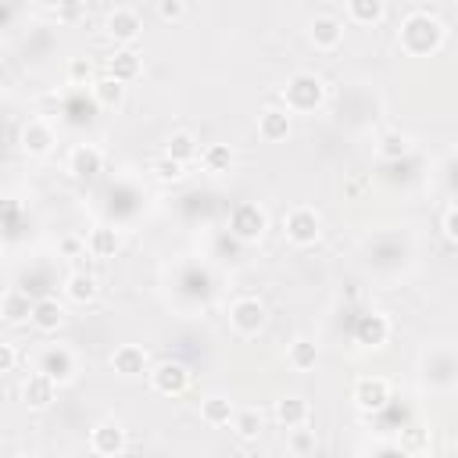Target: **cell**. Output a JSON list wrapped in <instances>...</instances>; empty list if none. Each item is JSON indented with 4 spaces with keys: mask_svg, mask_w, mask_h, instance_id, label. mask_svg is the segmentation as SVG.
<instances>
[{
    "mask_svg": "<svg viewBox=\"0 0 458 458\" xmlns=\"http://www.w3.org/2000/svg\"><path fill=\"white\" fill-rule=\"evenodd\" d=\"M165 154H168V157H175V161H182V165H190V161H197V157H200V143H197V136H193V132L179 129V132H172V136H168Z\"/></svg>",
    "mask_w": 458,
    "mask_h": 458,
    "instance_id": "cell-21",
    "label": "cell"
},
{
    "mask_svg": "<svg viewBox=\"0 0 458 458\" xmlns=\"http://www.w3.org/2000/svg\"><path fill=\"white\" fill-rule=\"evenodd\" d=\"M286 433H290V440H286V451L290 454H311V451H318V437L311 429L297 426V429H286Z\"/></svg>",
    "mask_w": 458,
    "mask_h": 458,
    "instance_id": "cell-31",
    "label": "cell"
},
{
    "mask_svg": "<svg viewBox=\"0 0 458 458\" xmlns=\"http://www.w3.org/2000/svg\"><path fill=\"white\" fill-rule=\"evenodd\" d=\"M200 165H204V172H211V175L229 172V168H233V147H229V143H211V147H204V150H200Z\"/></svg>",
    "mask_w": 458,
    "mask_h": 458,
    "instance_id": "cell-27",
    "label": "cell"
},
{
    "mask_svg": "<svg viewBox=\"0 0 458 458\" xmlns=\"http://www.w3.org/2000/svg\"><path fill=\"white\" fill-rule=\"evenodd\" d=\"M233 433L240 437V440H254L258 433H261V411L258 408H243V411H236L233 415Z\"/></svg>",
    "mask_w": 458,
    "mask_h": 458,
    "instance_id": "cell-30",
    "label": "cell"
},
{
    "mask_svg": "<svg viewBox=\"0 0 458 458\" xmlns=\"http://www.w3.org/2000/svg\"><path fill=\"white\" fill-rule=\"evenodd\" d=\"M100 168H104V154H100L93 143H79V147L68 154V172H72L75 179H93Z\"/></svg>",
    "mask_w": 458,
    "mask_h": 458,
    "instance_id": "cell-17",
    "label": "cell"
},
{
    "mask_svg": "<svg viewBox=\"0 0 458 458\" xmlns=\"http://www.w3.org/2000/svg\"><path fill=\"white\" fill-rule=\"evenodd\" d=\"M268 229V215L254 204V200H243L229 211V233L240 240V243H258Z\"/></svg>",
    "mask_w": 458,
    "mask_h": 458,
    "instance_id": "cell-4",
    "label": "cell"
},
{
    "mask_svg": "<svg viewBox=\"0 0 458 458\" xmlns=\"http://www.w3.org/2000/svg\"><path fill=\"white\" fill-rule=\"evenodd\" d=\"M404 154H408V136H404V132H383V140H379V157L397 161V157H404Z\"/></svg>",
    "mask_w": 458,
    "mask_h": 458,
    "instance_id": "cell-32",
    "label": "cell"
},
{
    "mask_svg": "<svg viewBox=\"0 0 458 458\" xmlns=\"http://www.w3.org/2000/svg\"><path fill=\"white\" fill-rule=\"evenodd\" d=\"M54 143H57V136H54L50 122H43V118L25 122V129H21V150H25V154L43 157V154H50V150H54Z\"/></svg>",
    "mask_w": 458,
    "mask_h": 458,
    "instance_id": "cell-12",
    "label": "cell"
},
{
    "mask_svg": "<svg viewBox=\"0 0 458 458\" xmlns=\"http://www.w3.org/2000/svg\"><path fill=\"white\" fill-rule=\"evenodd\" d=\"M89 451H93V454H104V458L122 454V451H125V429H122V422H118V419L97 422L93 433H89Z\"/></svg>",
    "mask_w": 458,
    "mask_h": 458,
    "instance_id": "cell-7",
    "label": "cell"
},
{
    "mask_svg": "<svg viewBox=\"0 0 458 458\" xmlns=\"http://www.w3.org/2000/svg\"><path fill=\"white\" fill-rule=\"evenodd\" d=\"M290 107H265L261 114H258V132H261V140H268V143H279V140H286L290 136Z\"/></svg>",
    "mask_w": 458,
    "mask_h": 458,
    "instance_id": "cell-16",
    "label": "cell"
},
{
    "mask_svg": "<svg viewBox=\"0 0 458 458\" xmlns=\"http://www.w3.org/2000/svg\"><path fill=\"white\" fill-rule=\"evenodd\" d=\"M308 415H311V408H308V401H304V397H297V394H290V397L276 401V422H279L283 429H297V426H304V422H308Z\"/></svg>",
    "mask_w": 458,
    "mask_h": 458,
    "instance_id": "cell-20",
    "label": "cell"
},
{
    "mask_svg": "<svg viewBox=\"0 0 458 458\" xmlns=\"http://www.w3.org/2000/svg\"><path fill=\"white\" fill-rule=\"evenodd\" d=\"M79 11H82V4H79V0H57L54 18H57V21H75V18H79Z\"/></svg>",
    "mask_w": 458,
    "mask_h": 458,
    "instance_id": "cell-36",
    "label": "cell"
},
{
    "mask_svg": "<svg viewBox=\"0 0 458 458\" xmlns=\"http://www.w3.org/2000/svg\"><path fill=\"white\" fill-rule=\"evenodd\" d=\"M386 14V0H347V18L354 25H376Z\"/></svg>",
    "mask_w": 458,
    "mask_h": 458,
    "instance_id": "cell-26",
    "label": "cell"
},
{
    "mask_svg": "<svg viewBox=\"0 0 458 458\" xmlns=\"http://www.w3.org/2000/svg\"><path fill=\"white\" fill-rule=\"evenodd\" d=\"M32 304L36 301H29V293L25 290H7L4 293V322L7 326H18V322H25V318H32Z\"/></svg>",
    "mask_w": 458,
    "mask_h": 458,
    "instance_id": "cell-24",
    "label": "cell"
},
{
    "mask_svg": "<svg viewBox=\"0 0 458 458\" xmlns=\"http://www.w3.org/2000/svg\"><path fill=\"white\" fill-rule=\"evenodd\" d=\"M39 333H57L61 329V322H64V308L54 301V297H39L36 304H32V318H29Z\"/></svg>",
    "mask_w": 458,
    "mask_h": 458,
    "instance_id": "cell-19",
    "label": "cell"
},
{
    "mask_svg": "<svg viewBox=\"0 0 458 458\" xmlns=\"http://www.w3.org/2000/svg\"><path fill=\"white\" fill-rule=\"evenodd\" d=\"M154 175L161 179V182H179L182 175H186V165L182 161H175V157H161V161H154Z\"/></svg>",
    "mask_w": 458,
    "mask_h": 458,
    "instance_id": "cell-33",
    "label": "cell"
},
{
    "mask_svg": "<svg viewBox=\"0 0 458 458\" xmlns=\"http://www.w3.org/2000/svg\"><path fill=\"white\" fill-rule=\"evenodd\" d=\"M322 100H326V82L315 72H293L286 79V86H283V104L293 114L315 111V107H322Z\"/></svg>",
    "mask_w": 458,
    "mask_h": 458,
    "instance_id": "cell-2",
    "label": "cell"
},
{
    "mask_svg": "<svg viewBox=\"0 0 458 458\" xmlns=\"http://www.w3.org/2000/svg\"><path fill=\"white\" fill-rule=\"evenodd\" d=\"M444 236H447L451 243H458V204L444 215Z\"/></svg>",
    "mask_w": 458,
    "mask_h": 458,
    "instance_id": "cell-37",
    "label": "cell"
},
{
    "mask_svg": "<svg viewBox=\"0 0 458 458\" xmlns=\"http://www.w3.org/2000/svg\"><path fill=\"white\" fill-rule=\"evenodd\" d=\"M64 293H68V301H75V304H89V301L97 297V279H93L89 272H72L68 283H64Z\"/></svg>",
    "mask_w": 458,
    "mask_h": 458,
    "instance_id": "cell-28",
    "label": "cell"
},
{
    "mask_svg": "<svg viewBox=\"0 0 458 458\" xmlns=\"http://www.w3.org/2000/svg\"><path fill=\"white\" fill-rule=\"evenodd\" d=\"M283 233H286V240H290L293 247H311V243L322 236V218H318L315 208L297 204V208L286 211V218H283Z\"/></svg>",
    "mask_w": 458,
    "mask_h": 458,
    "instance_id": "cell-3",
    "label": "cell"
},
{
    "mask_svg": "<svg viewBox=\"0 0 458 458\" xmlns=\"http://www.w3.org/2000/svg\"><path fill=\"white\" fill-rule=\"evenodd\" d=\"M14 361H18L14 344H0V372H11V369H14Z\"/></svg>",
    "mask_w": 458,
    "mask_h": 458,
    "instance_id": "cell-38",
    "label": "cell"
},
{
    "mask_svg": "<svg viewBox=\"0 0 458 458\" xmlns=\"http://www.w3.org/2000/svg\"><path fill=\"white\" fill-rule=\"evenodd\" d=\"M89 89H93V100H97L100 107H118V104L125 100V82H118L114 75H100V79H93Z\"/></svg>",
    "mask_w": 458,
    "mask_h": 458,
    "instance_id": "cell-23",
    "label": "cell"
},
{
    "mask_svg": "<svg viewBox=\"0 0 458 458\" xmlns=\"http://www.w3.org/2000/svg\"><path fill=\"white\" fill-rule=\"evenodd\" d=\"M265 322H268V315H265V304H261L258 297H240V301L229 304V326H233L240 336L261 333Z\"/></svg>",
    "mask_w": 458,
    "mask_h": 458,
    "instance_id": "cell-5",
    "label": "cell"
},
{
    "mask_svg": "<svg viewBox=\"0 0 458 458\" xmlns=\"http://www.w3.org/2000/svg\"><path fill=\"white\" fill-rule=\"evenodd\" d=\"M444 36H447L444 21L437 14H429V11H411L401 21V29H397V43H401V50L408 57H429V54H437L444 47Z\"/></svg>",
    "mask_w": 458,
    "mask_h": 458,
    "instance_id": "cell-1",
    "label": "cell"
},
{
    "mask_svg": "<svg viewBox=\"0 0 458 458\" xmlns=\"http://www.w3.org/2000/svg\"><path fill=\"white\" fill-rule=\"evenodd\" d=\"M186 4L182 0H157V18L161 21H182Z\"/></svg>",
    "mask_w": 458,
    "mask_h": 458,
    "instance_id": "cell-35",
    "label": "cell"
},
{
    "mask_svg": "<svg viewBox=\"0 0 458 458\" xmlns=\"http://www.w3.org/2000/svg\"><path fill=\"white\" fill-rule=\"evenodd\" d=\"M286 361H290L297 372H308V369H315V361H318V347H315L311 340H293L290 351H286Z\"/></svg>",
    "mask_w": 458,
    "mask_h": 458,
    "instance_id": "cell-29",
    "label": "cell"
},
{
    "mask_svg": "<svg viewBox=\"0 0 458 458\" xmlns=\"http://www.w3.org/2000/svg\"><path fill=\"white\" fill-rule=\"evenodd\" d=\"M140 72H143V61H140V54L136 50H114L111 57H107V75H114L118 82H136L140 79Z\"/></svg>",
    "mask_w": 458,
    "mask_h": 458,
    "instance_id": "cell-18",
    "label": "cell"
},
{
    "mask_svg": "<svg viewBox=\"0 0 458 458\" xmlns=\"http://www.w3.org/2000/svg\"><path fill=\"white\" fill-rule=\"evenodd\" d=\"M111 369H114L118 376H125V379H136V376L147 372V351H143L140 344H122V347H114V354H111Z\"/></svg>",
    "mask_w": 458,
    "mask_h": 458,
    "instance_id": "cell-15",
    "label": "cell"
},
{
    "mask_svg": "<svg viewBox=\"0 0 458 458\" xmlns=\"http://www.w3.org/2000/svg\"><path fill=\"white\" fill-rule=\"evenodd\" d=\"M61 250L64 254H79V250H89V247H86V236H64L61 240Z\"/></svg>",
    "mask_w": 458,
    "mask_h": 458,
    "instance_id": "cell-39",
    "label": "cell"
},
{
    "mask_svg": "<svg viewBox=\"0 0 458 458\" xmlns=\"http://www.w3.org/2000/svg\"><path fill=\"white\" fill-rule=\"evenodd\" d=\"M150 386L165 397H179L190 386V369L182 361H161L150 369Z\"/></svg>",
    "mask_w": 458,
    "mask_h": 458,
    "instance_id": "cell-6",
    "label": "cell"
},
{
    "mask_svg": "<svg viewBox=\"0 0 458 458\" xmlns=\"http://www.w3.org/2000/svg\"><path fill=\"white\" fill-rule=\"evenodd\" d=\"M140 32H143V21H140V14H136V11L118 7V11H111V14H107V36H111L114 43L129 47V43H136V39H140Z\"/></svg>",
    "mask_w": 458,
    "mask_h": 458,
    "instance_id": "cell-11",
    "label": "cell"
},
{
    "mask_svg": "<svg viewBox=\"0 0 458 458\" xmlns=\"http://www.w3.org/2000/svg\"><path fill=\"white\" fill-rule=\"evenodd\" d=\"M308 36H311V43H315L318 50H336V47L344 43V21L333 18V14H315Z\"/></svg>",
    "mask_w": 458,
    "mask_h": 458,
    "instance_id": "cell-13",
    "label": "cell"
},
{
    "mask_svg": "<svg viewBox=\"0 0 458 458\" xmlns=\"http://www.w3.org/2000/svg\"><path fill=\"white\" fill-rule=\"evenodd\" d=\"M401 447L404 451H422L426 444H422V429H408V440H401Z\"/></svg>",
    "mask_w": 458,
    "mask_h": 458,
    "instance_id": "cell-40",
    "label": "cell"
},
{
    "mask_svg": "<svg viewBox=\"0 0 458 458\" xmlns=\"http://www.w3.org/2000/svg\"><path fill=\"white\" fill-rule=\"evenodd\" d=\"M233 415H236L233 401H229V397H222V394H215V397L200 401V419H204L208 426H229V422H233Z\"/></svg>",
    "mask_w": 458,
    "mask_h": 458,
    "instance_id": "cell-25",
    "label": "cell"
},
{
    "mask_svg": "<svg viewBox=\"0 0 458 458\" xmlns=\"http://www.w3.org/2000/svg\"><path fill=\"white\" fill-rule=\"evenodd\" d=\"M86 247H89L93 258H114L118 247H122V236H118V229H111V225H97V229L86 236Z\"/></svg>",
    "mask_w": 458,
    "mask_h": 458,
    "instance_id": "cell-22",
    "label": "cell"
},
{
    "mask_svg": "<svg viewBox=\"0 0 458 458\" xmlns=\"http://www.w3.org/2000/svg\"><path fill=\"white\" fill-rule=\"evenodd\" d=\"M351 397H354V404L361 411H383L386 401H390V383L383 376H361L354 383V394Z\"/></svg>",
    "mask_w": 458,
    "mask_h": 458,
    "instance_id": "cell-8",
    "label": "cell"
},
{
    "mask_svg": "<svg viewBox=\"0 0 458 458\" xmlns=\"http://www.w3.org/2000/svg\"><path fill=\"white\" fill-rule=\"evenodd\" d=\"M68 79H72L75 86H86V82H93V64H89L86 57H75V61L68 64Z\"/></svg>",
    "mask_w": 458,
    "mask_h": 458,
    "instance_id": "cell-34",
    "label": "cell"
},
{
    "mask_svg": "<svg viewBox=\"0 0 458 458\" xmlns=\"http://www.w3.org/2000/svg\"><path fill=\"white\" fill-rule=\"evenodd\" d=\"M386 336H390V318H386L383 311H369V315H361L358 326H354V340L365 344V347H383Z\"/></svg>",
    "mask_w": 458,
    "mask_h": 458,
    "instance_id": "cell-14",
    "label": "cell"
},
{
    "mask_svg": "<svg viewBox=\"0 0 458 458\" xmlns=\"http://www.w3.org/2000/svg\"><path fill=\"white\" fill-rule=\"evenodd\" d=\"M39 369H43L50 379H57V383H72V379H75V354H72L64 344H54V347H47V351L39 354Z\"/></svg>",
    "mask_w": 458,
    "mask_h": 458,
    "instance_id": "cell-9",
    "label": "cell"
},
{
    "mask_svg": "<svg viewBox=\"0 0 458 458\" xmlns=\"http://www.w3.org/2000/svg\"><path fill=\"white\" fill-rule=\"evenodd\" d=\"M57 386H61L57 379H50L43 369H36V372L21 383V401H25L29 408H36V411H39V408H50V401L57 397Z\"/></svg>",
    "mask_w": 458,
    "mask_h": 458,
    "instance_id": "cell-10",
    "label": "cell"
}]
</instances>
